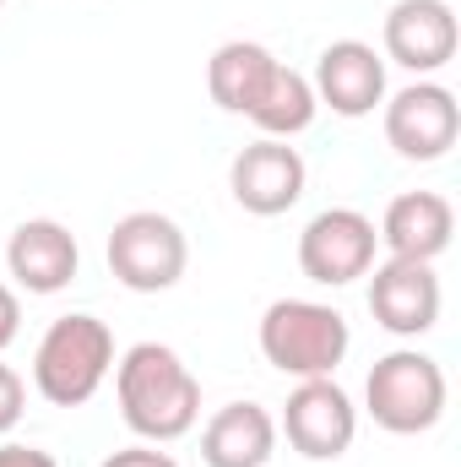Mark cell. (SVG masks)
Segmentation results:
<instances>
[{
    "label": "cell",
    "instance_id": "8fae6325",
    "mask_svg": "<svg viewBox=\"0 0 461 467\" xmlns=\"http://www.w3.org/2000/svg\"><path fill=\"white\" fill-rule=\"evenodd\" d=\"M456 44L461 27L451 0H396L385 11V60H396L402 71L435 77L456 60Z\"/></svg>",
    "mask_w": 461,
    "mask_h": 467
},
{
    "label": "cell",
    "instance_id": "3957f363",
    "mask_svg": "<svg viewBox=\"0 0 461 467\" xmlns=\"http://www.w3.org/2000/svg\"><path fill=\"white\" fill-rule=\"evenodd\" d=\"M353 348L347 316L321 305V299H277L261 316V353L271 369L293 375V380H321L337 375V364Z\"/></svg>",
    "mask_w": 461,
    "mask_h": 467
},
{
    "label": "cell",
    "instance_id": "4fadbf2b",
    "mask_svg": "<svg viewBox=\"0 0 461 467\" xmlns=\"http://www.w3.org/2000/svg\"><path fill=\"white\" fill-rule=\"evenodd\" d=\"M77 266H82V250H77V234L55 218H27L11 229L5 244V272L16 277V288L27 294H60L77 283Z\"/></svg>",
    "mask_w": 461,
    "mask_h": 467
},
{
    "label": "cell",
    "instance_id": "44dd1931",
    "mask_svg": "<svg viewBox=\"0 0 461 467\" xmlns=\"http://www.w3.org/2000/svg\"><path fill=\"white\" fill-rule=\"evenodd\" d=\"M0 467H60V462L38 446H0Z\"/></svg>",
    "mask_w": 461,
    "mask_h": 467
},
{
    "label": "cell",
    "instance_id": "8992f818",
    "mask_svg": "<svg viewBox=\"0 0 461 467\" xmlns=\"http://www.w3.org/2000/svg\"><path fill=\"white\" fill-rule=\"evenodd\" d=\"M374 250H380L374 218H364L358 207H326L299 234V272L321 288H343L374 266Z\"/></svg>",
    "mask_w": 461,
    "mask_h": 467
},
{
    "label": "cell",
    "instance_id": "2e32d148",
    "mask_svg": "<svg viewBox=\"0 0 461 467\" xmlns=\"http://www.w3.org/2000/svg\"><path fill=\"white\" fill-rule=\"evenodd\" d=\"M271 66H277V55L266 44H255V38L218 44L212 60H207V93H212V104L229 109V115H250V104H255L261 82L271 77Z\"/></svg>",
    "mask_w": 461,
    "mask_h": 467
},
{
    "label": "cell",
    "instance_id": "52a82bcc",
    "mask_svg": "<svg viewBox=\"0 0 461 467\" xmlns=\"http://www.w3.org/2000/svg\"><path fill=\"white\" fill-rule=\"evenodd\" d=\"M277 430L288 435V446H293L299 457H310V462H337L347 446H353V435H358V408H353V397H347L332 375L299 380V386L288 391V408H282V424H277Z\"/></svg>",
    "mask_w": 461,
    "mask_h": 467
},
{
    "label": "cell",
    "instance_id": "ba28073f",
    "mask_svg": "<svg viewBox=\"0 0 461 467\" xmlns=\"http://www.w3.org/2000/svg\"><path fill=\"white\" fill-rule=\"evenodd\" d=\"M461 136V104L440 82H413L385 99V141L407 163H435L456 147Z\"/></svg>",
    "mask_w": 461,
    "mask_h": 467
},
{
    "label": "cell",
    "instance_id": "ffe728a7",
    "mask_svg": "<svg viewBox=\"0 0 461 467\" xmlns=\"http://www.w3.org/2000/svg\"><path fill=\"white\" fill-rule=\"evenodd\" d=\"M16 332H22V305H16V294L0 283V353L16 343Z\"/></svg>",
    "mask_w": 461,
    "mask_h": 467
},
{
    "label": "cell",
    "instance_id": "30bf717a",
    "mask_svg": "<svg viewBox=\"0 0 461 467\" xmlns=\"http://www.w3.org/2000/svg\"><path fill=\"white\" fill-rule=\"evenodd\" d=\"M304 180H310V169H304L299 147H288V141H277V136L250 141L229 169L233 202H239L244 213H255V218H282L288 207H299Z\"/></svg>",
    "mask_w": 461,
    "mask_h": 467
},
{
    "label": "cell",
    "instance_id": "5bb4252c",
    "mask_svg": "<svg viewBox=\"0 0 461 467\" xmlns=\"http://www.w3.org/2000/svg\"><path fill=\"white\" fill-rule=\"evenodd\" d=\"M456 234V207L440 191H407L385 207L380 218V244L396 261H440Z\"/></svg>",
    "mask_w": 461,
    "mask_h": 467
},
{
    "label": "cell",
    "instance_id": "ac0fdd59",
    "mask_svg": "<svg viewBox=\"0 0 461 467\" xmlns=\"http://www.w3.org/2000/svg\"><path fill=\"white\" fill-rule=\"evenodd\" d=\"M22 413H27V386L11 364H0V435H11L22 424Z\"/></svg>",
    "mask_w": 461,
    "mask_h": 467
},
{
    "label": "cell",
    "instance_id": "9c48e42d",
    "mask_svg": "<svg viewBox=\"0 0 461 467\" xmlns=\"http://www.w3.org/2000/svg\"><path fill=\"white\" fill-rule=\"evenodd\" d=\"M364 277H369V316L391 337H424V332L440 327L446 294H440L435 261H396V255H385Z\"/></svg>",
    "mask_w": 461,
    "mask_h": 467
},
{
    "label": "cell",
    "instance_id": "e0dca14e",
    "mask_svg": "<svg viewBox=\"0 0 461 467\" xmlns=\"http://www.w3.org/2000/svg\"><path fill=\"white\" fill-rule=\"evenodd\" d=\"M315 88H310V77H299L293 66H271V77L261 82V93H255V104H250V119L261 125V136H277V141H293L299 130H310L315 125Z\"/></svg>",
    "mask_w": 461,
    "mask_h": 467
},
{
    "label": "cell",
    "instance_id": "7c38bea8",
    "mask_svg": "<svg viewBox=\"0 0 461 467\" xmlns=\"http://www.w3.org/2000/svg\"><path fill=\"white\" fill-rule=\"evenodd\" d=\"M315 104H326L343 119H364L385 104V55L364 38H337L315 60Z\"/></svg>",
    "mask_w": 461,
    "mask_h": 467
},
{
    "label": "cell",
    "instance_id": "7402d4cb",
    "mask_svg": "<svg viewBox=\"0 0 461 467\" xmlns=\"http://www.w3.org/2000/svg\"><path fill=\"white\" fill-rule=\"evenodd\" d=\"M0 5H5V0H0Z\"/></svg>",
    "mask_w": 461,
    "mask_h": 467
},
{
    "label": "cell",
    "instance_id": "7a4b0ae2",
    "mask_svg": "<svg viewBox=\"0 0 461 467\" xmlns=\"http://www.w3.org/2000/svg\"><path fill=\"white\" fill-rule=\"evenodd\" d=\"M115 369V332L98 316H60L33 353V386L55 408H82Z\"/></svg>",
    "mask_w": 461,
    "mask_h": 467
},
{
    "label": "cell",
    "instance_id": "6da1fadb",
    "mask_svg": "<svg viewBox=\"0 0 461 467\" xmlns=\"http://www.w3.org/2000/svg\"><path fill=\"white\" fill-rule=\"evenodd\" d=\"M115 391L125 424L152 446H169V441L190 435L196 419H201V380L190 375V364L169 343L125 348V358L115 364Z\"/></svg>",
    "mask_w": 461,
    "mask_h": 467
},
{
    "label": "cell",
    "instance_id": "5b68a950",
    "mask_svg": "<svg viewBox=\"0 0 461 467\" xmlns=\"http://www.w3.org/2000/svg\"><path fill=\"white\" fill-rule=\"evenodd\" d=\"M190 266V239L163 213H125L109 229V272L130 294H169Z\"/></svg>",
    "mask_w": 461,
    "mask_h": 467
},
{
    "label": "cell",
    "instance_id": "9a60e30c",
    "mask_svg": "<svg viewBox=\"0 0 461 467\" xmlns=\"http://www.w3.org/2000/svg\"><path fill=\"white\" fill-rule=\"evenodd\" d=\"M277 451V419L261 402H229L201 430L207 467H266Z\"/></svg>",
    "mask_w": 461,
    "mask_h": 467
},
{
    "label": "cell",
    "instance_id": "277c9868",
    "mask_svg": "<svg viewBox=\"0 0 461 467\" xmlns=\"http://www.w3.org/2000/svg\"><path fill=\"white\" fill-rule=\"evenodd\" d=\"M364 402L385 435H424L446 419V369L429 353L396 348L374 358V369L364 380Z\"/></svg>",
    "mask_w": 461,
    "mask_h": 467
},
{
    "label": "cell",
    "instance_id": "d6986e66",
    "mask_svg": "<svg viewBox=\"0 0 461 467\" xmlns=\"http://www.w3.org/2000/svg\"><path fill=\"white\" fill-rule=\"evenodd\" d=\"M98 467H179V462L147 441V446H125V451H115V457H104Z\"/></svg>",
    "mask_w": 461,
    "mask_h": 467
}]
</instances>
